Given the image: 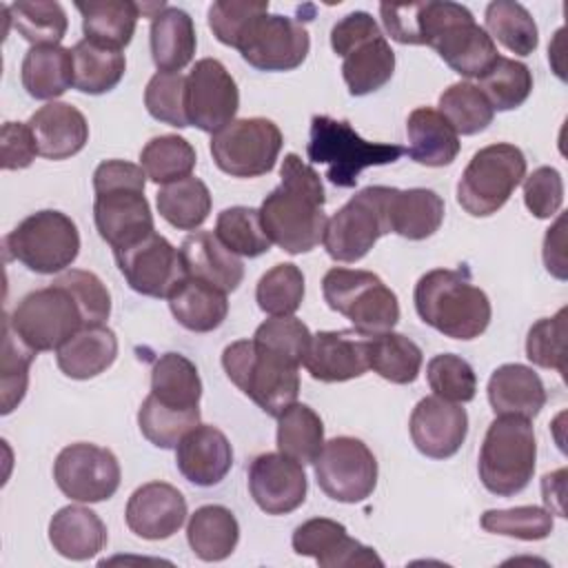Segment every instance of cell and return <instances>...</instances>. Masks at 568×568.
<instances>
[{"label":"cell","instance_id":"cell-1","mask_svg":"<svg viewBox=\"0 0 568 568\" xmlns=\"http://www.w3.org/2000/svg\"><path fill=\"white\" fill-rule=\"evenodd\" d=\"M282 182L264 197L260 206L262 226L282 251L297 255L313 251L328 224L324 213V184L315 169L297 153H286L280 166Z\"/></svg>","mask_w":568,"mask_h":568},{"label":"cell","instance_id":"cell-2","mask_svg":"<svg viewBox=\"0 0 568 568\" xmlns=\"http://www.w3.org/2000/svg\"><path fill=\"white\" fill-rule=\"evenodd\" d=\"M144 186V169L126 160H104L93 171V222L113 251L131 246L155 231Z\"/></svg>","mask_w":568,"mask_h":568},{"label":"cell","instance_id":"cell-3","mask_svg":"<svg viewBox=\"0 0 568 568\" xmlns=\"http://www.w3.org/2000/svg\"><path fill=\"white\" fill-rule=\"evenodd\" d=\"M415 311L424 324L453 339L479 337L493 317L488 295L466 271L433 268L415 284Z\"/></svg>","mask_w":568,"mask_h":568},{"label":"cell","instance_id":"cell-4","mask_svg":"<svg viewBox=\"0 0 568 568\" xmlns=\"http://www.w3.org/2000/svg\"><path fill=\"white\" fill-rule=\"evenodd\" d=\"M419 44L464 78H481L499 58L493 38L479 27L468 7L450 0L419 2Z\"/></svg>","mask_w":568,"mask_h":568},{"label":"cell","instance_id":"cell-5","mask_svg":"<svg viewBox=\"0 0 568 568\" xmlns=\"http://www.w3.org/2000/svg\"><path fill=\"white\" fill-rule=\"evenodd\" d=\"M226 377L266 415L277 417L300 395V364L257 344L237 339L222 351Z\"/></svg>","mask_w":568,"mask_h":568},{"label":"cell","instance_id":"cell-6","mask_svg":"<svg viewBox=\"0 0 568 568\" xmlns=\"http://www.w3.org/2000/svg\"><path fill=\"white\" fill-rule=\"evenodd\" d=\"M404 153L406 149L399 144L364 140L348 120L311 118L306 155L313 164H326V180L339 189H353L364 169L393 164Z\"/></svg>","mask_w":568,"mask_h":568},{"label":"cell","instance_id":"cell-7","mask_svg":"<svg viewBox=\"0 0 568 568\" xmlns=\"http://www.w3.org/2000/svg\"><path fill=\"white\" fill-rule=\"evenodd\" d=\"M537 439L530 419L495 415L479 448L477 473L484 488L497 497L521 493L535 473Z\"/></svg>","mask_w":568,"mask_h":568},{"label":"cell","instance_id":"cell-8","mask_svg":"<svg viewBox=\"0 0 568 568\" xmlns=\"http://www.w3.org/2000/svg\"><path fill=\"white\" fill-rule=\"evenodd\" d=\"M331 47L344 58L342 78L351 95H368L395 73V51L366 11H353L337 20L331 29Z\"/></svg>","mask_w":568,"mask_h":568},{"label":"cell","instance_id":"cell-9","mask_svg":"<svg viewBox=\"0 0 568 568\" xmlns=\"http://www.w3.org/2000/svg\"><path fill=\"white\" fill-rule=\"evenodd\" d=\"M322 293L328 308L351 320L364 337L388 333L399 322L397 295L371 271L335 266L326 271Z\"/></svg>","mask_w":568,"mask_h":568},{"label":"cell","instance_id":"cell-10","mask_svg":"<svg viewBox=\"0 0 568 568\" xmlns=\"http://www.w3.org/2000/svg\"><path fill=\"white\" fill-rule=\"evenodd\" d=\"M526 178V158L519 146L497 142L479 149L457 182V204L473 217L497 213Z\"/></svg>","mask_w":568,"mask_h":568},{"label":"cell","instance_id":"cell-11","mask_svg":"<svg viewBox=\"0 0 568 568\" xmlns=\"http://www.w3.org/2000/svg\"><path fill=\"white\" fill-rule=\"evenodd\" d=\"M9 257L40 275L67 271L80 253V233L75 222L55 209L27 215L7 237Z\"/></svg>","mask_w":568,"mask_h":568},{"label":"cell","instance_id":"cell-12","mask_svg":"<svg viewBox=\"0 0 568 568\" xmlns=\"http://www.w3.org/2000/svg\"><path fill=\"white\" fill-rule=\"evenodd\" d=\"M13 335L33 353L58 351L84 324L73 295L53 284L27 293L7 317Z\"/></svg>","mask_w":568,"mask_h":568},{"label":"cell","instance_id":"cell-13","mask_svg":"<svg viewBox=\"0 0 568 568\" xmlns=\"http://www.w3.org/2000/svg\"><path fill=\"white\" fill-rule=\"evenodd\" d=\"M393 186H366L357 191L326 224L324 248L335 262L362 260L375 242L390 233L388 197Z\"/></svg>","mask_w":568,"mask_h":568},{"label":"cell","instance_id":"cell-14","mask_svg":"<svg viewBox=\"0 0 568 568\" xmlns=\"http://www.w3.org/2000/svg\"><path fill=\"white\" fill-rule=\"evenodd\" d=\"M282 131L268 118H237L211 135V155L231 178H260L275 169Z\"/></svg>","mask_w":568,"mask_h":568},{"label":"cell","instance_id":"cell-15","mask_svg":"<svg viewBox=\"0 0 568 568\" xmlns=\"http://www.w3.org/2000/svg\"><path fill=\"white\" fill-rule=\"evenodd\" d=\"M322 493L342 504L364 501L377 486V459L357 437L339 435L324 442L313 462Z\"/></svg>","mask_w":568,"mask_h":568},{"label":"cell","instance_id":"cell-16","mask_svg":"<svg viewBox=\"0 0 568 568\" xmlns=\"http://www.w3.org/2000/svg\"><path fill=\"white\" fill-rule=\"evenodd\" d=\"M235 49L260 71H291L306 60L311 38L297 20L266 11L244 27Z\"/></svg>","mask_w":568,"mask_h":568},{"label":"cell","instance_id":"cell-17","mask_svg":"<svg viewBox=\"0 0 568 568\" xmlns=\"http://www.w3.org/2000/svg\"><path fill=\"white\" fill-rule=\"evenodd\" d=\"M118 457L98 444L78 442L64 446L53 462L58 488L73 501L98 504L115 495L120 486Z\"/></svg>","mask_w":568,"mask_h":568},{"label":"cell","instance_id":"cell-18","mask_svg":"<svg viewBox=\"0 0 568 568\" xmlns=\"http://www.w3.org/2000/svg\"><path fill=\"white\" fill-rule=\"evenodd\" d=\"M113 257L126 284L146 297L169 300L189 277L180 248L155 231L131 246L113 251Z\"/></svg>","mask_w":568,"mask_h":568},{"label":"cell","instance_id":"cell-19","mask_svg":"<svg viewBox=\"0 0 568 568\" xmlns=\"http://www.w3.org/2000/svg\"><path fill=\"white\" fill-rule=\"evenodd\" d=\"M240 91L233 75L215 58H202L186 75V115L193 126L217 133L235 120Z\"/></svg>","mask_w":568,"mask_h":568},{"label":"cell","instance_id":"cell-20","mask_svg":"<svg viewBox=\"0 0 568 568\" xmlns=\"http://www.w3.org/2000/svg\"><path fill=\"white\" fill-rule=\"evenodd\" d=\"M304 466L284 453H262L248 466V493L266 515H286L306 499Z\"/></svg>","mask_w":568,"mask_h":568},{"label":"cell","instance_id":"cell-21","mask_svg":"<svg viewBox=\"0 0 568 568\" xmlns=\"http://www.w3.org/2000/svg\"><path fill=\"white\" fill-rule=\"evenodd\" d=\"M293 550L302 557H313L320 568H351V566H377L382 568V557L362 541L346 532V526L315 517L300 524L293 532Z\"/></svg>","mask_w":568,"mask_h":568},{"label":"cell","instance_id":"cell-22","mask_svg":"<svg viewBox=\"0 0 568 568\" xmlns=\"http://www.w3.org/2000/svg\"><path fill=\"white\" fill-rule=\"evenodd\" d=\"M408 430L422 455L430 459H448L466 442L468 413L462 404L430 395L415 404Z\"/></svg>","mask_w":568,"mask_h":568},{"label":"cell","instance_id":"cell-23","mask_svg":"<svg viewBox=\"0 0 568 568\" xmlns=\"http://www.w3.org/2000/svg\"><path fill=\"white\" fill-rule=\"evenodd\" d=\"M124 519L129 530L142 539H169L186 519V499L166 481H149L131 493Z\"/></svg>","mask_w":568,"mask_h":568},{"label":"cell","instance_id":"cell-24","mask_svg":"<svg viewBox=\"0 0 568 568\" xmlns=\"http://www.w3.org/2000/svg\"><path fill=\"white\" fill-rule=\"evenodd\" d=\"M304 368L324 384L362 377L368 371L366 337L357 331H320L311 335Z\"/></svg>","mask_w":568,"mask_h":568},{"label":"cell","instance_id":"cell-25","mask_svg":"<svg viewBox=\"0 0 568 568\" xmlns=\"http://www.w3.org/2000/svg\"><path fill=\"white\" fill-rule=\"evenodd\" d=\"M175 466L186 481L209 488L229 475L233 448L220 428L197 424L175 446Z\"/></svg>","mask_w":568,"mask_h":568},{"label":"cell","instance_id":"cell-26","mask_svg":"<svg viewBox=\"0 0 568 568\" xmlns=\"http://www.w3.org/2000/svg\"><path fill=\"white\" fill-rule=\"evenodd\" d=\"M29 129L38 144V155L47 160H67L89 142V124L80 109L67 102H47L29 118Z\"/></svg>","mask_w":568,"mask_h":568},{"label":"cell","instance_id":"cell-27","mask_svg":"<svg viewBox=\"0 0 568 568\" xmlns=\"http://www.w3.org/2000/svg\"><path fill=\"white\" fill-rule=\"evenodd\" d=\"M189 277L202 280L222 293H233L244 280L242 260L211 231H195L180 244Z\"/></svg>","mask_w":568,"mask_h":568},{"label":"cell","instance_id":"cell-28","mask_svg":"<svg viewBox=\"0 0 568 568\" xmlns=\"http://www.w3.org/2000/svg\"><path fill=\"white\" fill-rule=\"evenodd\" d=\"M488 402L495 415L532 419L546 404V388L530 366L501 364L488 379Z\"/></svg>","mask_w":568,"mask_h":568},{"label":"cell","instance_id":"cell-29","mask_svg":"<svg viewBox=\"0 0 568 568\" xmlns=\"http://www.w3.org/2000/svg\"><path fill=\"white\" fill-rule=\"evenodd\" d=\"M106 526L87 506H64L49 521V541L58 555L71 561L93 559L106 546Z\"/></svg>","mask_w":568,"mask_h":568},{"label":"cell","instance_id":"cell-30","mask_svg":"<svg viewBox=\"0 0 568 568\" xmlns=\"http://www.w3.org/2000/svg\"><path fill=\"white\" fill-rule=\"evenodd\" d=\"M149 44L158 71L180 73L193 60L197 47L193 18L184 9L166 4L151 20Z\"/></svg>","mask_w":568,"mask_h":568},{"label":"cell","instance_id":"cell-31","mask_svg":"<svg viewBox=\"0 0 568 568\" xmlns=\"http://www.w3.org/2000/svg\"><path fill=\"white\" fill-rule=\"evenodd\" d=\"M118 357V337L104 326H82L58 351V368L71 379H91L104 373Z\"/></svg>","mask_w":568,"mask_h":568},{"label":"cell","instance_id":"cell-32","mask_svg":"<svg viewBox=\"0 0 568 568\" xmlns=\"http://www.w3.org/2000/svg\"><path fill=\"white\" fill-rule=\"evenodd\" d=\"M388 226L406 240H426L444 222V200L433 189H390Z\"/></svg>","mask_w":568,"mask_h":568},{"label":"cell","instance_id":"cell-33","mask_svg":"<svg viewBox=\"0 0 568 568\" xmlns=\"http://www.w3.org/2000/svg\"><path fill=\"white\" fill-rule=\"evenodd\" d=\"M408 158L424 166H446L459 153V135L430 106H417L406 120Z\"/></svg>","mask_w":568,"mask_h":568},{"label":"cell","instance_id":"cell-34","mask_svg":"<svg viewBox=\"0 0 568 568\" xmlns=\"http://www.w3.org/2000/svg\"><path fill=\"white\" fill-rule=\"evenodd\" d=\"M20 80L31 98L55 102V98L73 87L71 49L60 44L31 47L22 58Z\"/></svg>","mask_w":568,"mask_h":568},{"label":"cell","instance_id":"cell-35","mask_svg":"<svg viewBox=\"0 0 568 568\" xmlns=\"http://www.w3.org/2000/svg\"><path fill=\"white\" fill-rule=\"evenodd\" d=\"M186 541L202 561H224L240 541V524L226 506L206 504L189 517Z\"/></svg>","mask_w":568,"mask_h":568},{"label":"cell","instance_id":"cell-36","mask_svg":"<svg viewBox=\"0 0 568 568\" xmlns=\"http://www.w3.org/2000/svg\"><path fill=\"white\" fill-rule=\"evenodd\" d=\"M169 308L180 326L193 333H209L222 326L229 315L226 293L211 284L186 277L169 297Z\"/></svg>","mask_w":568,"mask_h":568},{"label":"cell","instance_id":"cell-37","mask_svg":"<svg viewBox=\"0 0 568 568\" xmlns=\"http://www.w3.org/2000/svg\"><path fill=\"white\" fill-rule=\"evenodd\" d=\"M75 9L82 16L84 38L118 51H122L131 42L138 18L142 16L140 2L131 0L75 2Z\"/></svg>","mask_w":568,"mask_h":568},{"label":"cell","instance_id":"cell-38","mask_svg":"<svg viewBox=\"0 0 568 568\" xmlns=\"http://www.w3.org/2000/svg\"><path fill=\"white\" fill-rule=\"evenodd\" d=\"M151 395L171 408H200L202 379L195 364L182 353H164L151 368Z\"/></svg>","mask_w":568,"mask_h":568},{"label":"cell","instance_id":"cell-39","mask_svg":"<svg viewBox=\"0 0 568 568\" xmlns=\"http://www.w3.org/2000/svg\"><path fill=\"white\" fill-rule=\"evenodd\" d=\"M73 87L89 95H102L120 84L126 71L124 53L91 40H80L71 49Z\"/></svg>","mask_w":568,"mask_h":568},{"label":"cell","instance_id":"cell-40","mask_svg":"<svg viewBox=\"0 0 568 568\" xmlns=\"http://www.w3.org/2000/svg\"><path fill=\"white\" fill-rule=\"evenodd\" d=\"M368 368L390 384H413L422 371V348L402 333H379L366 337Z\"/></svg>","mask_w":568,"mask_h":568},{"label":"cell","instance_id":"cell-41","mask_svg":"<svg viewBox=\"0 0 568 568\" xmlns=\"http://www.w3.org/2000/svg\"><path fill=\"white\" fill-rule=\"evenodd\" d=\"M160 215L180 231H195L202 226L211 213V191L195 178H182L171 184H162L155 193Z\"/></svg>","mask_w":568,"mask_h":568},{"label":"cell","instance_id":"cell-42","mask_svg":"<svg viewBox=\"0 0 568 568\" xmlns=\"http://www.w3.org/2000/svg\"><path fill=\"white\" fill-rule=\"evenodd\" d=\"M324 446V424L308 404H291L277 415V448L286 457L313 464Z\"/></svg>","mask_w":568,"mask_h":568},{"label":"cell","instance_id":"cell-43","mask_svg":"<svg viewBox=\"0 0 568 568\" xmlns=\"http://www.w3.org/2000/svg\"><path fill=\"white\" fill-rule=\"evenodd\" d=\"M486 33L517 55H530L539 44L537 22L530 11L513 0H495L484 13Z\"/></svg>","mask_w":568,"mask_h":568},{"label":"cell","instance_id":"cell-44","mask_svg":"<svg viewBox=\"0 0 568 568\" xmlns=\"http://www.w3.org/2000/svg\"><path fill=\"white\" fill-rule=\"evenodd\" d=\"M195 162L197 155L191 142L175 133L155 135L140 151V166L155 184H171L189 178L195 169Z\"/></svg>","mask_w":568,"mask_h":568},{"label":"cell","instance_id":"cell-45","mask_svg":"<svg viewBox=\"0 0 568 568\" xmlns=\"http://www.w3.org/2000/svg\"><path fill=\"white\" fill-rule=\"evenodd\" d=\"M9 22L13 29L31 42V47L38 44H60V40L67 36L69 20L67 11L60 2L53 0H20L7 7Z\"/></svg>","mask_w":568,"mask_h":568},{"label":"cell","instance_id":"cell-46","mask_svg":"<svg viewBox=\"0 0 568 568\" xmlns=\"http://www.w3.org/2000/svg\"><path fill=\"white\" fill-rule=\"evenodd\" d=\"M437 106L457 135H475L484 131L495 118V111L481 89L466 80L444 89Z\"/></svg>","mask_w":568,"mask_h":568},{"label":"cell","instance_id":"cell-47","mask_svg":"<svg viewBox=\"0 0 568 568\" xmlns=\"http://www.w3.org/2000/svg\"><path fill=\"white\" fill-rule=\"evenodd\" d=\"M477 87L490 102L493 111H513L528 100L532 91V73L524 62L499 55L497 62L479 78Z\"/></svg>","mask_w":568,"mask_h":568},{"label":"cell","instance_id":"cell-48","mask_svg":"<svg viewBox=\"0 0 568 568\" xmlns=\"http://www.w3.org/2000/svg\"><path fill=\"white\" fill-rule=\"evenodd\" d=\"M215 235L229 251L244 257H260L271 248L260 209L251 206H229L220 211L215 220Z\"/></svg>","mask_w":568,"mask_h":568},{"label":"cell","instance_id":"cell-49","mask_svg":"<svg viewBox=\"0 0 568 568\" xmlns=\"http://www.w3.org/2000/svg\"><path fill=\"white\" fill-rule=\"evenodd\" d=\"M200 424V408L180 410L160 404L151 393L138 410L140 433L158 448H175L180 439Z\"/></svg>","mask_w":568,"mask_h":568},{"label":"cell","instance_id":"cell-50","mask_svg":"<svg viewBox=\"0 0 568 568\" xmlns=\"http://www.w3.org/2000/svg\"><path fill=\"white\" fill-rule=\"evenodd\" d=\"M257 306L271 315H293L304 300V273L293 262L275 264L268 268L255 286Z\"/></svg>","mask_w":568,"mask_h":568},{"label":"cell","instance_id":"cell-51","mask_svg":"<svg viewBox=\"0 0 568 568\" xmlns=\"http://www.w3.org/2000/svg\"><path fill=\"white\" fill-rule=\"evenodd\" d=\"M481 528L501 537L539 541L552 532L555 519L548 508H539V506L493 508L481 515Z\"/></svg>","mask_w":568,"mask_h":568},{"label":"cell","instance_id":"cell-52","mask_svg":"<svg viewBox=\"0 0 568 568\" xmlns=\"http://www.w3.org/2000/svg\"><path fill=\"white\" fill-rule=\"evenodd\" d=\"M144 106L151 118L169 126H191L186 115V75L158 71L144 89Z\"/></svg>","mask_w":568,"mask_h":568},{"label":"cell","instance_id":"cell-53","mask_svg":"<svg viewBox=\"0 0 568 568\" xmlns=\"http://www.w3.org/2000/svg\"><path fill=\"white\" fill-rule=\"evenodd\" d=\"M426 379L433 395L442 399L455 404H466L475 399L477 375L473 366L455 353L435 355L426 366Z\"/></svg>","mask_w":568,"mask_h":568},{"label":"cell","instance_id":"cell-54","mask_svg":"<svg viewBox=\"0 0 568 568\" xmlns=\"http://www.w3.org/2000/svg\"><path fill=\"white\" fill-rule=\"evenodd\" d=\"M568 308H559L552 317L537 320L526 337V357L541 368H555L566 375V333Z\"/></svg>","mask_w":568,"mask_h":568},{"label":"cell","instance_id":"cell-55","mask_svg":"<svg viewBox=\"0 0 568 568\" xmlns=\"http://www.w3.org/2000/svg\"><path fill=\"white\" fill-rule=\"evenodd\" d=\"M36 353L24 346L9 324L4 322V342H2V368H0V390H2V415H9L27 395L29 386V366Z\"/></svg>","mask_w":568,"mask_h":568},{"label":"cell","instance_id":"cell-56","mask_svg":"<svg viewBox=\"0 0 568 568\" xmlns=\"http://www.w3.org/2000/svg\"><path fill=\"white\" fill-rule=\"evenodd\" d=\"M53 284L67 288L73 295L87 326H98L109 320L111 293L95 273L84 268H69V271H62L53 280Z\"/></svg>","mask_w":568,"mask_h":568},{"label":"cell","instance_id":"cell-57","mask_svg":"<svg viewBox=\"0 0 568 568\" xmlns=\"http://www.w3.org/2000/svg\"><path fill=\"white\" fill-rule=\"evenodd\" d=\"M253 339L297 364H304V357L311 344V331L302 320L293 315H282V317H271L262 322L255 328Z\"/></svg>","mask_w":568,"mask_h":568},{"label":"cell","instance_id":"cell-58","mask_svg":"<svg viewBox=\"0 0 568 568\" xmlns=\"http://www.w3.org/2000/svg\"><path fill=\"white\" fill-rule=\"evenodd\" d=\"M266 11L268 2L264 0H220L209 7V27L222 44L235 49L244 27Z\"/></svg>","mask_w":568,"mask_h":568},{"label":"cell","instance_id":"cell-59","mask_svg":"<svg viewBox=\"0 0 568 568\" xmlns=\"http://www.w3.org/2000/svg\"><path fill=\"white\" fill-rule=\"evenodd\" d=\"M521 182L524 204L535 217L548 220L559 213L564 204V178L555 166H539Z\"/></svg>","mask_w":568,"mask_h":568},{"label":"cell","instance_id":"cell-60","mask_svg":"<svg viewBox=\"0 0 568 568\" xmlns=\"http://www.w3.org/2000/svg\"><path fill=\"white\" fill-rule=\"evenodd\" d=\"M38 155L36 138L29 124L4 122L0 131V160L4 171H18L31 166Z\"/></svg>","mask_w":568,"mask_h":568},{"label":"cell","instance_id":"cell-61","mask_svg":"<svg viewBox=\"0 0 568 568\" xmlns=\"http://www.w3.org/2000/svg\"><path fill=\"white\" fill-rule=\"evenodd\" d=\"M379 16L386 33L399 44H419V2L379 4Z\"/></svg>","mask_w":568,"mask_h":568},{"label":"cell","instance_id":"cell-62","mask_svg":"<svg viewBox=\"0 0 568 568\" xmlns=\"http://www.w3.org/2000/svg\"><path fill=\"white\" fill-rule=\"evenodd\" d=\"M564 224H566V217L559 215L557 222L548 229V233L544 237V264H546L548 273H552L557 280H566Z\"/></svg>","mask_w":568,"mask_h":568},{"label":"cell","instance_id":"cell-63","mask_svg":"<svg viewBox=\"0 0 568 568\" xmlns=\"http://www.w3.org/2000/svg\"><path fill=\"white\" fill-rule=\"evenodd\" d=\"M564 477H566V470L561 468L559 477H557V488H552L550 484V477L544 475L541 479V495H544V504L546 508L552 513V515H559V517H566V510H564Z\"/></svg>","mask_w":568,"mask_h":568}]
</instances>
